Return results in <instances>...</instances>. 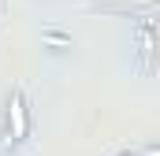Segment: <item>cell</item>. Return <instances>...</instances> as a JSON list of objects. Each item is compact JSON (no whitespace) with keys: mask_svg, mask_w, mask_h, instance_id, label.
<instances>
[{"mask_svg":"<svg viewBox=\"0 0 160 156\" xmlns=\"http://www.w3.org/2000/svg\"><path fill=\"white\" fill-rule=\"evenodd\" d=\"M26 141H30V108H26V93L15 85L8 93V141H4V149L15 153Z\"/></svg>","mask_w":160,"mask_h":156,"instance_id":"obj_1","label":"cell"},{"mask_svg":"<svg viewBox=\"0 0 160 156\" xmlns=\"http://www.w3.org/2000/svg\"><path fill=\"white\" fill-rule=\"evenodd\" d=\"M41 48H45L48 56H67V52L75 48V37H71V34H63V30L45 26V30H41Z\"/></svg>","mask_w":160,"mask_h":156,"instance_id":"obj_2","label":"cell"},{"mask_svg":"<svg viewBox=\"0 0 160 156\" xmlns=\"http://www.w3.org/2000/svg\"><path fill=\"white\" fill-rule=\"evenodd\" d=\"M119 156H138V153H119Z\"/></svg>","mask_w":160,"mask_h":156,"instance_id":"obj_3","label":"cell"}]
</instances>
